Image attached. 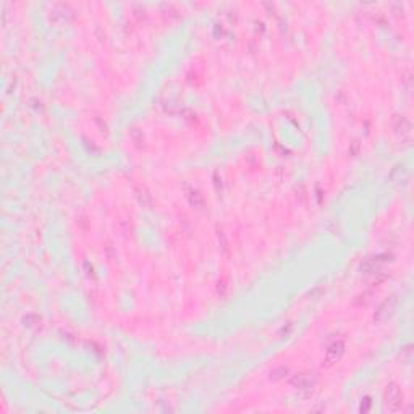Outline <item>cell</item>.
<instances>
[{
  "instance_id": "6da1fadb",
  "label": "cell",
  "mask_w": 414,
  "mask_h": 414,
  "mask_svg": "<svg viewBox=\"0 0 414 414\" xmlns=\"http://www.w3.org/2000/svg\"><path fill=\"white\" fill-rule=\"evenodd\" d=\"M387 405H388V408H390L392 411H398L401 408V405H403L401 395H400V392H398L396 387L388 388V392H387Z\"/></svg>"
}]
</instances>
